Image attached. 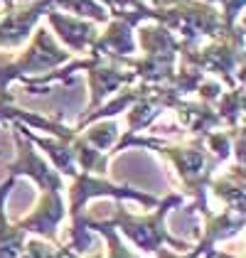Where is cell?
<instances>
[{"instance_id":"e0dca14e","label":"cell","mask_w":246,"mask_h":258,"mask_svg":"<svg viewBox=\"0 0 246 258\" xmlns=\"http://www.w3.org/2000/svg\"><path fill=\"white\" fill-rule=\"evenodd\" d=\"M212 258H236V256H229V253H217V251H212Z\"/></svg>"},{"instance_id":"2e32d148","label":"cell","mask_w":246,"mask_h":258,"mask_svg":"<svg viewBox=\"0 0 246 258\" xmlns=\"http://www.w3.org/2000/svg\"><path fill=\"white\" fill-rule=\"evenodd\" d=\"M236 84H241L246 89V57H244V61H241V67H239V72H236Z\"/></svg>"},{"instance_id":"7a4b0ae2","label":"cell","mask_w":246,"mask_h":258,"mask_svg":"<svg viewBox=\"0 0 246 258\" xmlns=\"http://www.w3.org/2000/svg\"><path fill=\"white\" fill-rule=\"evenodd\" d=\"M153 148H158V153H163L170 160V165L175 167V172L180 177L182 195H190L195 199L192 209L205 214L209 209L205 199L207 189H209V179L214 177V170L219 167V160L207 150L205 140L195 138L190 143H167V140L155 138Z\"/></svg>"},{"instance_id":"8fae6325","label":"cell","mask_w":246,"mask_h":258,"mask_svg":"<svg viewBox=\"0 0 246 258\" xmlns=\"http://www.w3.org/2000/svg\"><path fill=\"white\" fill-rule=\"evenodd\" d=\"M54 8L61 10V13H69V15H77V18L96 22V25H106L111 20L108 10L103 8L99 0H54Z\"/></svg>"},{"instance_id":"5bb4252c","label":"cell","mask_w":246,"mask_h":258,"mask_svg":"<svg viewBox=\"0 0 246 258\" xmlns=\"http://www.w3.org/2000/svg\"><path fill=\"white\" fill-rule=\"evenodd\" d=\"M103 8L108 10V15H126V13H138L145 15L148 20H155V8L148 0H99Z\"/></svg>"},{"instance_id":"3957f363","label":"cell","mask_w":246,"mask_h":258,"mask_svg":"<svg viewBox=\"0 0 246 258\" xmlns=\"http://www.w3.org/2000/svg\"><path fill=\"white\" fill-rule=\"evenodd\" d=\"M184 202V195H177V192H170L167 197L155 207V212L150 214H133L123 207L121 202L116 204V212H113V219L103 221L108 226H113L116 231H121L123 236L131 238L133 246H138L141 251H148V253H155L158 248L163 246H175L180 253H187L192 246L187 241H180V238L170 236L167 229H165V217L170 214V209L180 207Z\"/></svg>"},{"instance_id":"4fadbf2b","label":"cell","mask_w":246,"mask_h":258,"mask_svg":"<svg viewBox=\"0 0 246 258\" xmlns=\"http://www.w3.org/2000/svg\"><path fill=\"white\" fill-rule=\"evenodd\" d=\"M18 258H77L67 246L44 241V238H32L25 243L22 253Z\"/></svg>"},{"instance_id":"ac0fdd59","label":"cell","mask_w":246,"mask_h":258,"mask_svg":"<svg viewBox=\"0 0 246 258\" xmlns=\"http://www.w3.org/2000/svg\"><path fill=\"white\" fill-rule=\"evenodd\" d=\"M13 3H15V0H3V5H5V8H8V5H13Z\"/></svg>"},{"instance_id":"8992f818","label":"cell","mask_w":246,"mask_h":258,"mask_svg":"<svg viewBox=\"0 0 246 258\" xmlns=\"http://www.w3.org/2000/svg\"><path fill=\"white\" fill-rule=\"evenodd\" d=\"M54 8V0L13 3L0 13V49H18L32 37L40 20Z\"/></svg>"},{"instance_id":"6da1fadb","label":"cell","mask_w":246,"mask_h":258,"mask_svg":"<svg viewBox=\"0 0 246 258\" xmlns=\"http://www.w3.org/2000/svg\"><path fill=\"white\" fill-rule=\"evenodd\" d=\"M69 202H67V214L72 217V229H69V251L72 253H84L91 248V236H89V229L84 224V207L89 199L96 197H113V199H136L138 204L148 207H158L160 199L153 197V195H145L136 187H128V184H113L103 175H94V172H79L72 177V187L67 189Z\"/></svg>"},{"instance_id":"30bf717a","label":"cell","mask_w":246,"mask_h":258,"mask_svg":"<svg viewBox=\"0 0 246 258\" xmlns=\"http://www.w3.org/2000/svg\"><path fill=\"white\" fill-rule=\"evenodd\" d=\"M15 179L18 177H8L0 184V258H18L25 248V236H27L18 224H10L5 217V199Z\"/></svg>"},{"instance_id":"ba28073f","label":"cell","mask_w":246,"mask_h":258,"mask_svg":"<svg viewBox=\"0 0 246 258\" xmlns=\"http://www.w3.org/2000/svg\"><path fill=\"white\" fill-rule=\"evenodd\" d=\"M44 18L52 25V35L57 37V42L72 54H89L94 40L101 32V25L77 18V15H69V13H61L57 8H52Z\"/></svg>"},{"instance_id":"9c48e42d","label":"cell","mask_w":246,"mask_h":258,"mask_svg":"<svg viewBox=\"0 0 246 258\" xmlns=\"http://www.w3.org/2000/svg\"><path fill=\"white\" fill-rule=\"evenodd\" d=\"M15 143H18V160L10 165V177L27 175L30 179H35V184L40 189H64L61 175L47 160L37 155V150H32V145H27L22 140L18 128H15Z\"/></svg>"},{"instance_id":"9a60e30c","label":"cell","mask_w":246,"mask_h":258,"mask_svg":"<svg viewBox=\"0 0 246 258\" xmlns=\"http://www.w3.org/2000/svg\"><path fill=\"white\" fill-rule=\"evenodd\" d=\"M155 256L158 258H190L187 256V253H172V251H167V248H158V251H155Z\"/></svg>"},{"instance_id":"5b68a950","label":"cell","mask_w":246,"mask_h":258,"mask_svg":"<svg viewBox=\"0 0 246 258\" xmlns=\"http://www.w3.org/2000/svg\"><path fill=\"white\" fill-rule=\"evenodd\" d=\"M69 59H72V52H67L57 42L52 30L37 27L32 32V37H30L27 49L20 52V57L13 59L10 64H5V67H0V96L8 94V86L15 79L22 81L30 74H42L44 77V74L64 67Z\"/></svg>"},{"instance_id":"7c38bea8","label":"cell","mask_w":246,"mask_h":258,"mask_svg":"<svg viewBox=\"0 0 246 258\" xmlns=\"http://www.w3.org/2000/svg\"><path fill=\"white\" fill-rule=\"evenodd\" d=\"M84 224H86V229L89 231H99V234H103L106 236V241H108V256L106 258H141L136 251H131L126 243H123V238L118 236V231L113 229V226H108V224H103V221H96V219H89L84 217Z\"/></svg>"},{"instance_id":"277c9868","label":"cell","mask_w":246,"mask_h":258,"mask_svg":"<svg viewBox=\"0 0 246 258\" xmlns=\"http://www.w3.org/2000/svg\"><path fill=\"white\" fill-rule=\"evenodd\" d=\"M155 20L187 42L214 40L226 32L219 8L202 0H163L155 5Z\"/></svg>"},{"instance_id":"52a82bcc","label":"cell","mask_w":246,"mask_h":258,"mask_svg":"<svg viewBox=\"0 0 246 258\" xmlns=\"http://www.w3.org/2000/svg\"><path fill=\"white\" fill-rule=\"evenodd\" d=\"M67 217V204H64V189H40V202L35 209L15 221L25 234H37L44 241L57 243V229Z\"/></svg>"}]
</instances>
